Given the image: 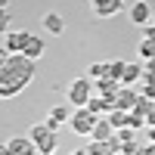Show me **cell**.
<instances>
[{
  "label": "cell",
  "mask_w": 155,
  "mask_h": 155,
  "mask_svg": "<svg viewBox=\"0 0 155 155\" xmlns=\"http://www.w3.org/2000/svg\"><path fill=\"white\" fill-rule=\"evenodd\" d=\"M124 65H127V62H121V59L109 62V74H112V78H118V81H121V74H124Z\"/></svg>",
  "instance_id": "cell-20"
},
{
  "label": "cell",
  "mask_w": 155,
  "mask_h": 155,
  "mask_svg": "<svg viewBox=\"0 0 155 155\" xmlns=\"http://www.w3.org/2000/svg\"><path fill=\"white\" fill-rule=\"evenodd\" d=\"M115 137H118V143H137V130L134 127H118Z\"/></svg>",
  "instance_id": "cell-18"
},
{
  "label": "cell",
  "mask_w": 155,
  "mask_h": 155,
  "mask_svg": "<svg viewBox=\"0 0 155 155\" xmlns=\"http://www.w3.org/2000/svg\"><path fill=\"white\" fill-rule=\"evenodd\" d=\"M44 50H47V47H44V41H41V37H34V34H31V41H28V47H25V56L37 62V59L44 56Z\"/></svg>",
  "instance_id": "cell-15"
},
{
  "label": "cell",
  "mask_w": 155,
  "mask_h": 155,
  "mask_svg": "<svg viewBox=\"0 0 155 155\" xmlns=\"http://www.w3.org/2000/svg\"><path fill=\"white\" fill-rule=\"evenodd\" d=\"M90 96H93V81H90L87 74L74 78V81H71V90H68V99L74 102L78 109H84L87 102H90Z\"/></svg>",
  "instance_id": "cell-3"
},
{
  "label": "cell",
  "mask_w": 155,
  "mask_h": 155,
  "mask_svg": "<svg viewBox=\"0 0 155 155\" xmlns=\"http://www.w3.org/2000/svg\"><path fill=\"white\" fill-rule=\"evenodd\" d=\"M44 28L50 34H62V31H65V22H62V16H56V12H47V16H44Z\"/></svg>",
  "instance_id": "cell-14"
},
{
  "label": "cell",
  "mask_w": 155,
  "mask_h": 155,
  "mask_svg": "<svg viewBox=\"0 0 155 155\" xmlns=\"http://www.w3.org/2000/svg\"><path fill=\"white\" fill-rule=\"evenodd\" d=\"M106 74H109V65H106V62H93V65L87 68V78H90V81H99V78H106Z\"/></svg>",
  "instance_id": "cell-16"
},
{
  "label": "cell",
  "mask_w": 155,
  "mask_h": 155,
  "mask_svg": "<svg viewBox=\"0 0 155 155\" xmlns=\"http://www.w3.org/2000/svg\"><path fill=\"white\" fill-rule=\"evenodd\" d=\"M143 68H146V71H155V56H152V59H146V65H143Z\"/></svg>",
  "instance_id": "cell-26"
},
{
  "label": "cell",
  "mask_w": 155,
  "mask_h": 155,
  "mask_svg": "<svg viewBox=\"0 0 155 155\" xmlns=\"http://www.w3.org/2000/svg\"><path fill=\"white\" fill-rule=\"evenodd\" d=\"M124 84L118 81V78H112V74H106V78H99L96 81V90H99V96H109V99H115V93H118Z\"/></svg>",
  "instance_id": "cell-10"
},
{
  "label": "cell",
  "mask_w": 155,
  "mask_h": 155,
  "mask_svg": "<svg viewBox=\"0 0 155 155\" xmlns=\"http://www.w3.org/2000/svg\"><path fill=\"white\" fill-rule=\"evenodd\" d=\"M90 137H93V140H112V137H115V124H112L109 118H99Z\"/></svg>",
  "instance_id": "cell-13"
},
{
  "label": "cell",
  "mask_w": 155,
  "mask_h": 155,
  "mask_svg": "<svg viewBox=\"0 0 155 155\" xmlns=\"http://www.w3.org/2000/svg\"><path fill=\"white\" fill-rule=\"evenodd\" d=\"M137 102H140V93H137V87H121L118 93H115V109H124V112H130V109H137Z\"/></svg>",
  "instance_id": "cell-5"
},
{
  "label": "cell",
  "mask_w": 155,
  "mask_h": 155,
  "mask_svg": "<svg viewBox=\"0 0 155 155\" xmlns=\"http://www.w3.org/2000/svg\"><path fill=\"white\" fill-rule=\"evenodd\" d=\"M140 56H143V59H152L155 56V41H152V37H146V41L140 44Z\"/></svg>",
  "instance_id": "cell-19"
},
{
  "label": "cell",
  "mask_w": 155,
  "mask_h": 155,
  "mask_svg": "<svg viewBox=\"0 0 155 155\" xmlns=\"http://www.w3.org/2000/svg\"><path fill=\"white\" fill-rule=\"evenodd\" d=\"M143 124H146V115H143V112H137V109H130V112H127V127L140 130Z\"/></svg>",
  "instance_id": "cell-17"
},
{
  "label": "cell",
  "mask_w": 155,
  "mask_h": 155,
  "mask_svg": "<svg viewBox=\"0 0 155 155\" xmlns=\"http://www.w3.org/2000/svg\"><path fill=\"white\" fill-rule=\"evenodd\" d=\"M140 78H143V65H137V62H127V65H124V74H121V84H124V87H134Z\"/></svg>",
  "instance_id": "cell-12"
},
{
  "label": "cell",
  "mask_w": 155,
  "mask_h": 155,
  "mask_svg": "<svg viewBox=\"0 0 155 155\" xmlns=\"http://www.w3.org/2000/svg\"><path fill=\"white\" fill-rule=\"evenodd\" d=\"M28 41H31V34H25V31H19V34H6L3 50H6V53H25ZM6 53H3V56H6Z\"/></svg>",
  "instance_id": "cell-9"
},
{
  "label": "cell",
  "mask_w": 155,
  "mask_h": 155,
  "mask_svg": "<svg viewBox=\"0 0 155 155\" xmlns=\"http://www.w3.org/2000/svg\"><path fill=\"white\" fill-rule=\"evenodd\" d=\"M143 81H146V84H152V87H155V71H146V68H143Z\"/></svg>",
  "instance_id": "cell-24"
},
{
  "label": "cell",
  "mask_w": 155,
  "mask_h": 155,
  "mask_svg": "<svg viewBox=\"0 0 155 155\" xmlns=\"http://www.w3.org/2000/svg\"><path fill=\"white\" fill-rule=\"evenodd\" d=\"M31 74H34V59H28L25 53H12V56L6 53L3 65H0V96L3 99L16 96L31 81Z\"/></svg>",
  "instance_id": "cell-1"
},
{
  "label": "cell",
  "mask_w": 155,
  "mask_h": 155,
  "mask_svg": "<svg viewBox=\"0 0 155 155\" xmlns=\"http://www.w3.org/2000/svg\"><path fill=\"white\" fill-rule=\"evenodd\" d=\"M31 140L37 143V152H41V155H53V152L59 149L56 130H50L47 124H34V127H31Z\"/></svg>",
  "instance_id": "cell-2"
},
{
  "label": "cell",
  "mask_w": 155,
  "mask_h": 155,
  "mask_svg": "<svg viewBox=\"0 0 155 155\" xmlns=\"http://www.w3.org/2000/svg\"><path fill=\"white\" fill-rule=\"evenodd\" d=\"M149 6H146V0H137V3L130 6V22L134 25H149Z\"/></svg>",
  "instance_id": "cell-11"
},
{
  "label": "cell",
  "mask_w": 155,
  "mask_h": 155,
  "mask_svg": "<svg viewBox=\"0 0 155 155\" xmlns=\"http://www.w3.org/2000/svg\"><path fill=\"white\" fill-rule=\"evenodd\" d=\"M44 124H47V127H50V130H59V124H62V121H56V118H53V115H50V118H47V121H44Z\"/></svg>",
  "instance_id": "cell-23"
},
{
  "label": "cell",
  "mask_w": 155,
  "mask_h": 155,
  "mask_svg": "<svg viewBox=\"0 0 155 155\" xmlns=\"http://www.w3.org/2000/svg\"><path fill=\"white\" fill-rule=\"evenodd\" d=\"M0 22H3V25H0V28L6 31V28H9V9H3V19H0Z\"/></svg>",
  "instance_id": "cell-25"
},
{
  "label": "cell",
  "mask_w": 155,
  "mask_h": 155,
  "mask_svg": "<svg viewBox=\"0 0 155 155\" xmlns=\"http://www.w3.org/2000/svg\"><path fill=\"white\" fill-rule=\"evenodd\" d=\"M6 149L12 155H37V143H34L31 137H12L9 143H6Z\"/></svg>",
  "instance_id": "cell-6"
},
{
  "label": "cell",
  "mask_w": 155,
  "mask_h": 155,
  "mask_svg": "<svg viewBox=\"0 0 155 155\" xmlns=\"http://www.w3.org/2000/svg\"><path fill=\"white\" fill-rule=\"evenodd\" d=\"M90 6L99 19H109L115 12H121V0H90Z\"/></svg>",
  "instance_id": "cell-8"
},
{
  "label": "cell",
  "mask_w": 155,
  "mask_h": 155,
  "mask_svg": "<svg viewBox=\"0 0 155 155\" xmlns=\"http://www.w3.org/2000/svg\"><path fill=\"white\" fill-rule=\"evenodd\" d=\"M96 121H99V118L84 106V109H78V115L71 118V130L81 134V137H90V134H93V127H96Z\"/></svg>",
  "instance_id": "cell-4"
},
{
  "label": "cell",
  "mask_w": 155,
  "mask_h": 155,
  "mask_svg": "<svg viewBox=\"0 0 155 155\" xmlns=\"http://www.w3.org/2000/svg\"><path fill=\"white\" fill-rule=\"evenodd\" d=\"M140 93H143L146 99H155V87H152V84H143V90H140Z\"/></svg>",
  "instance_id": "cell-22"
},
{
  "label": "cell",
  "mask_w": 155,
  "mask_h": 155,
  "mask_svg": "<svg viewBox=\"0 0 155 155\" xmlns=\"http://www.w3.org/2000/svg\"><path fill=\"white\" fill-rule=\"evenodd\" d=\"M121 149V143H118V137H112V140H93V143H90V155H115Z\"/></svg>",
  "instance_id": "cell-7"
},
{
  "label": "cell",
  "mask_w": 155,
  "mask_h": 155,
  "mask_svg": "<svg viewBox=\"0 0 155 155\" xmlns=\"http://www.w3.org/2000/svg\"><path fill=\"white\" fill-rule=\"evenodd\" d=\"M50 115H53L56 121H68V109H65V106H56V109L50 112Z\"/></svg>",
  "instance_id": "cell-21"
}]
</instances>
